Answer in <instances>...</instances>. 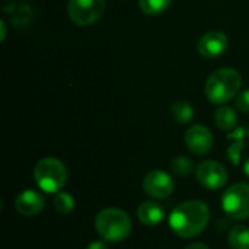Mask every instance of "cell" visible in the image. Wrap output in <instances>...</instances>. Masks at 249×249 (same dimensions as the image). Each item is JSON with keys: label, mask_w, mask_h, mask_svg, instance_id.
I'll return each instance as SVG.
<instances>
[{"label": "cell", "mask_w": 249, "mask_h": 249, "mask_svg": "<svg viewBox=\"0 0 249 249\" xmlns=\"http://www.w3.org/2000/svg\"><path fill=\"white\" fill-rule=\"evenodd\" d=\"M214 123H216L217 128H220V130H223V131L235 130L236 123H238L236 112H235L231 107L222 105V107L216 111V114H214Z\"/></svg>", "instance_id": "cell-13"}, {"label": "cell", "mask_w": 249, "mask_h": 249, "mask_svg": "<svg viewBox=\"0 0 249 249\" xmlns=\"http://www.w3.org/2000/svg\"><path fill=\"white\" fill-rule=\"evenodd\" d=\"M228 45H229V41H228L226 34L220 31H209L203 34L201 38L198 39L197 50L201 57L213 60L225 54V51L228 50Z\"/></svg>", "instance_id": "cell-9"}, {"label": "cell", "mask_w": 249, "mask_h": 249, "mask_svg": "<svg viewBox=\"0 0 249 249\" xmlns=\"http://www.w3.org/2000/svg\"><path fill=\"white\" fill-rule=\"evenodd\" d=\"M184 249H210L207 245H204V244H200V242H196V244H191V245H188V247H185Z\"/></svg>", "instance_id": "cell-22"}, {"label": "cell", "mask_w": 249, "mask_h": 249, "mask_svg": "<svg viewBox=\"0 0 249 249\" xmlns=\"http://www.w3.org/2000/svg\"><path fill=\"white\" fill-rule=\"evenodd\" d=\"M222 209L233 220L249 219V184L238 182L229 187L222 196Z\"/></svg>", "instance_id": "cell-5"}, {"label": "cell", "mask_w": 249, "mask_h": 249, "mask_svg": "<svg viewBox=\"0 0 249 249\" xmlns=\"http://www.w3.org/2000/svg\"><path fill=\"white\" fill-rule=\"evenodd\" d=\"M235 104H236V108L241 109L242 112H249V89H245L236 95Z\"/></svg>", "instance_id": "cell-20"}, {"label": "cell", "mask_w": 249, "mask_h": 249, "mask_svg": "<svg viewBox=\"0 0 249 249\" xmlns=\"http://www.w3.org/2000/svg\"><path fill=\"white\" fill-rule=\"evenodd\" d=\"M185 144L194 155H207L213 147V134L206 125L196 124L187 130Z\"/></svg>", "instance_id": "cell-10"}, {"label": "cell", "mask_w": 249, "mask_h": 249, "mask_svg": "<svg viewBox=\"0 0 249 249\" xmlns=\"http://www.w3.org/2000/svg\"><path fill=\"white\" fill-rule=\"evenodd\" d=\"M86 249H108V247H107V244L102 242V241H95V242L89 244Z\"/></svg>", "instance_id": "cell-21"}, {"label": "cell", "mask_w": 249, "mask_h": 249, "mask_svg": "<svg viewBox=\"0 0 249 249\" xmlns=\"http://www.w3.org/2000/svg\"><path fill=\"white\" fill-rule=\"evenodd\" d=\"M137 217L144 226L155 228L163 222L165 209L156 201H144L137 209Z\"/></svg>", "instance_id": "cell-12"}, {"label": "cell", "mask_w": 249, "mask_h": 249, "mask_svg": "<svg viewBox=\"0 0 249 249\" xmlns=\"http://www.w3.org/2000/svg\"><path fill=\"white\" fill-rule=\"evenodd\" d=\"M0 28H1V36H0V41H4V38H6V25H4V22H3V20L0 22Z\"/></svg>", "instance_id": "cell-23"}, {"label": "cell", "mask_w": 249, "mask_h": 249, "mask_svg": "<svg viewBox=\"0 0 249 249\" xmlns=\"http://www.w3.org/2000/svg\"><path fill=\"white\" fill-rule=\"evenodd\" d=\"M53 204H54L55 212H58L63 216H67L74 210V198L69 193H63V191L57 193L54 196Z\"/></svg>", "instance_id": "cell-17"}, {"label": "cell", "mask_w": 249, "mask_h": 249, "mask_svg": "<svg viewBox=\"0 0 249 249\" xmlns=\"http://www.w3.org/2000/svg\"><path fill=\"white\" fill-rule=\"evenodd\" d=\"M171 115L178 124H188L194 118V109L187 101H177L171 105Z\"/></svg>", "instance_id": "cell-15"}, {"label": "cell", "mask_w": 249, "mask_h": 249, "mask_svg": "<svg viewBox=\"0 0 249 249\" xmlns=\"http://www.w3.org/2000/svg\"><path fill=\"white\" fill-rule=\"evenodd\" d=\"M98 235L107 242H121L131 233V219L120 209H104L95 219Z\"/></svg>", "instance_id": "cell-3"}, {"label": "cell", "mask_w": 249, "mask_h": 249, "mask_svg": "<svg viewBox=\"0 0 249 249\" xmlns=\"http://www.w3.org/2000/svg\"><path fill=\"white\" fill-rule=\"evenodd\" d=\"M210 210L201 200H190L178 204L169 216V228L179 238L198 236L209 225Z\"/></svg>", "instance_id": "cell-1"}, {"label": "cell", "mask_w": 249, "mask_h": 249, "mask_svg": "<svg viewBox=\"0 0 249 249\" xmlns=\"http://www.w3.org/2000/svg\"><path fill=\"white\" fill-rule=\"evenodd\" d=\"M34 179L36 185L48 194H57L66 185L67 169L64 163L55 158H44L34 168Z\"/></svg>", "instance_id": "cell-4"}, {"label": "cell", "mask_w": 249, "mask_h": 249, "mask_svg": "<svg viewBox=\"0 0 249 249\" xmlns=\"http://www.w3.org/2000/svg\"><path fill=\"white\" fill-rule=\"evenodd\" d=\"M244 174L249 178V158L244 162Z\"/></svg>", "instance_id": "cell-24"}, {"label": "cell", "mask_w": 249, "mask_h": 249, "mask_svg": "<svg viewBox=\"0 0 249 249\" xmlns=\"http://www.w3.org/2000/svg\"><path fill=\"white\" fill-rule=\"evenodd\" d=\"M45 207V198L41 193L35 190L22 191L15 200V209L19 214L32 217L39 214Z\"/></svg>", "instance_id": "cell-11"}, {"label": "cell", "mask_w": 249, "mask_h": 249, "mask_svg": "<svg viewBox=\"0 0 249 249\" xmlns=\"http://www.w3.org/2000/svg\"><path fill=\"white\" fill-rule=\"evenodd\" d=\"M105 7V0H69L67 15L74 25L90 26L102 18Z\"/></svg>", "instance_id": "cell-6"}, {"label": "cell", "mask_w": 249, "mask_h": 249, "mask_svg": "<svg viewBox=\"0 0 249 249\" xmlns=\"http://www.w3.org/2000/svg\"><path fill=\"white\" fill-rule=\"evenodd\" d=\"M248 136H249V131H248Z\"/></svg>", "instance_id": "cell-25"}, {"label": "cell", "mask_w": 249, "mask_h": 249, "mask_svg": "<svg viewBox=\"0 0 249 249\" xmlns=\"http://www.w3.org/2000/svg\"><path fill=\"white\" fill-rule=\"evenodd\" d=\"M244 133L245 130L244 128H238L236 131H233V144L229 147V152H228V156L231 159L232 163L238 165L239 163V159H241V152L244 149Z\"/></svg>", "instance_id": "cell-19"}, {"label": "cell", "mask_w": 249, "mask_h": 249, "mask_svg": "<svg viewBox=\"0 0 249 249\" xmlns=\"http://www.w3.org/2000/svg\"><path fill=\"white\" fill-rule=\"evenodd\" d=\"M171 169L178 177H188L194 172V163L190 158L177 156L171 160Z\"/></svg>", "instance_id": "cell-18"}, {"label": "cell", "mask_w": 249, "mask_h": 249, "mask_svg": "<svg viewBox=\"0 0 249 249\" xmlns=\"http://www.w3.org/2000/svg\"><path fill=\"white\" fill-rule=\"evenodd\" d=\"M228 241L231 249H249V228L244 225L233 226Z\"/></svg>", "instance_id": "cell-14"}, {"label": "cell", "mask_w": 249, "mask_h": 249, "mask_svg": "<svg viewBox=\"0 0 249 249\" xmlns=\"http://www.w3.org/2000/svg\"><path fill=\"white\" fill-rule=\"evenodd\" d=\"M172 0H139V7L144 15L158 16L168 10Z\"/></svg>", "instance_id": "cell-16"}, {"label": "cell", "mask_w": 249, "mask_h": 249, "mask_svg": "<svg viewBox=\"0 0 249 249\" xmlns=\"http://www.w3.org/2000/svg\"><path fill=\"white\" fill-rule=\"evenodd\" d=\"M175 184L172 177L160 169H155L150 171L144 179H143V190L144 193L156 200H162V198H168L172 193H174Z\"/></svg>", "instance_id": "cell-8"}, {"label": "cell", "mask_w": 249, "mask_h": 249, "mask_svg": "<svg viewBox=\"0 0 249 249\" xmlns=\"http://www.w3.org/2000/svg\"><path fill=\"white\" fill-rule=\"evenodd\" d=\"M241 85L242 77L235 69H219L213 71L206 82V98L214 105H225L239 93Z\"/></svg>", "instance_id": "cell-2"}, {"label": "cell", "mask_w": 249, "mask_h": 249, "mask_svg": "<svg viewBox=\"0 0 249 249\" xmlns=\"http://www.w3.org/2000/svg\"><path fill=\"white\" fill-rule=\"evenodd\" d=\"M196 177L200 185L207 190L217 191L222 190L228 182L226 168L216 160H204L196 169Z\"/></svg>", "instance_id": "cell-7"}]
</instances>
